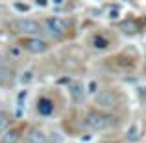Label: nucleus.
<instances>
[{"instance_id": "nucleus-1", "label": "nucleus", "mask_w": 146, "mask_h": 143, "mask_svg": "<svg viewBox=\"0 0 146 143\" xmlns=\"http://www.w3.org/2000/svg\"><path fill=\"white\" fill-rule=\"evenodd\" d=\"M87 126H91L93 130H104V128H109L113 126V117L107 113H102V111H89L85 117Z\"/></svg>"}, {"instance_id": "nucleus-2", "label": "nucleus", "mask_w": 146, "mask_h": 143, "mask_svg": "<svg viewBox=\"0 0 146 143\" xmlns=\"http://www.w3.org/2000/svg\"><path fill=\"white\" fill-rule=\"evenodd\" d=\"M15 30L21 34H30V36H35V34L43 32L41 30V24L37 21H33V19H17V21L13 22Z\"/></svg>"}, {"instance_id": "nucleus-3", "label": "nucleus", "mask_w": 146, "mask_h": 143, "mask_svg": "<svg viewBox=\"0 0 146 143\" xmlns=\"http://www.w3.org/2000/svg\"><path fill=\"white\" fill-rule=\"evenodd\" d=\"M44 28H46V32L50 36L59 37V36H63L65 30H67V22L59 17H50V19H46V22H44Z\"/></svg>"}, {"instance_id": "nucleus-4", "label": "nucleus", "mask_w": 146, "mask_h": 143, "mask_svg": "<svg viewBox=\"0 0 146 143\" xmlns=\"http://www.w3.org/2000/svg\"><path fill=\"white\" fill-rule=\"evenodd\" d=\"M21 45L32 54H43L48 48V43L44 39H41V37H30V39H24Z\"/></svg>"}, {"instance_id": "nucleus-5", "label": "nucleus", "mask_w": 146, "mask_h": 143, "mask_svg": "<svg viewBox=\"0 0 146 143\" xmlns=\"http://www.w3.org/2000/svg\"><path fill=\"white\" fill-rule=\"evenodd\" d=\"M94 102L100 108H113L117 104V97H115V93L111 89H102L100 93L94 95Z\"/></svg>"}, {"instance_id": "nucleus-6", "label": "nucleus", "mask_w": 146, "mask_h": 143, "mask_svg": "<svg viewBox=\"0 0 146 143\" xmlns=\"http://www.w3.org/2000/svg\"><path fill=\"white\" fill-rule=\"evenodd\" d=\"M46 141H48L46 134L39 128H32L26 134V143H46Z\"/></svg>"}, {"instance_id": "nucleus-7", "label": "nucleus", "mask_w": 146, "mask_h": 143, "mask_svg": "<svg viewBox=\"0 0 146 143\" xmlns=\"http://www.w3.org/2000/svg\"><path fill=\"white\" fill-rule=\"evenodd\" d=\"M37 111H39L41 115H50L54 111V104L50 99H41L39 102H37Z\"/></svg>"}, {"instance_id": "nucleus-8", "label": "nucleus", "mask_w": 146, "mask_h": 143, "mask_svg": "<svg viewBox=\"0 0 146 143\" xmlns=\"http://www.w3.org/2000/svg\"><path fill=\"white\" fill-rule=\"evenodd\" d=\"M21 138V132L17 128H9L2 134V143H17Z\"/></svg>"}, {"instance_id": "nucleus-9", "label": "nucleus", "mask_w": 146, "mask_h": 143, "mask_svg": "<svg viewBox=\"0 0 146 143\" xmlns=\"http://www.w3.org/2000/svg\"><path fill=\"white\" fill-rule=\"evenodd\" d=\"M120 30L124 34H128V36H133V34L139 32V24H137L135 21H122L120 22Z\"/></svg>"}, {"instance_id": "nucleus-10", "label": "nucleus", "mask_w": 146, "mask_h": 143, "mask_svg": "<svg viewBox=\"0 0 146 143\" xmlns=\"http://www.w3.org/2000/svg\"><path fill=\"white\" fill-rule=\"evenodd\" d=\"M126 138H128V141H137V140H139V138H141V134H139V125H131V126H129Z\"/></svg>"}, {"instance_id": "nucleus-11", "label": "nucleus", "mask_w": 146, "mask_h": 143, "mask_svg": "<svg viewBox=\"0 0 146 143\" xmlns=\"http://www.w3.org/2000/svg\"><path fill=\"white\" fill-rule=\"evenodd\" d=\"M11 80V69L6 65H0V84H7Z\"/></svg>"}, {"instance_id": "nucleus-12", "label": "nucleus", "mask_w": 146, "mask_h": 143, "mask_svg": "<svg viewBox=\"0 0 146 143\" xmlns=\"http://www.w3.org/2000/svg\"><path fill=\"white\" fill-rule=\"evenodd\" d=\"M70 93H72V97H74L76 100H82V99H83V89H82V86H80V84H76V86H72Z\"/></svg>"}, {"instance_id": "nucleus-13", "label": "nucleus", "mask_w": 146, "mask_h": 143, "mask_svg": "<svg viewBox=\"0 0 146 143\" xmlns=\"http://www.w3.org/2000/svg\"><path fill=\"white\" fill-rule=\"evenodd\" d=\"M19 80H21L22 84H28V82H32V80H33V71H30V69H28V71H24V73H22V76H21Z\"/></svg>"}, {"instance_id": "nucleus-14", "label": "nucleus", "mask_w": 146, "mask_h": 143, "mask_svg": "<svg viewBox=\"0 0 146 143\" xmlns=\"http://www.w3.org/2000/svg\"><path fill=\"white\" fill-rule=\"evenodd\" d=\"M7 125H9V119H7V115L0 111V132L7 128Z\"/></svg>"}, {"instance_id": "nucleus-15", "label": "nucleus", "mask_w": 146, "mask_h": 143, "mask_svg": "<svg viewBox=\"0 0 146 143\" xmlns=\"http://www.w3.org/2000/svg\"><path fill=\"white\" fill-rule=\"evenodd\" d=\"M93 43L96 48H107V39H104V37H94Z\"/></svg>"}, {"instance_id": "nucleus-16", "label": "nucleus", "mask_w": 146, "mask_h": 143, "mask_svg": "<svg viewBox=\"0 0 146 143\" xmlns=\"http://www.w3.org/2000/svg\"><path fill=\"white\" fill-rule=\"evenodd\" d=\"M87 93H96V82H89L87 84Z\"/></svg>"}, {"instance_id": "nucleus-17", "label": "nucleus", "mask_w": 146, "mask_h": 143, "mask_svg": "<svg viewBox=\"0 0 146 143\" xmlns=\"http://www.w3.org/2000/svg\"><path fill=\"white\" fill-rule=\"evenodd\" d=\"M9 52H11V56L19 58V56H21V47H11V48H9Z\"/></svg>"}, {"instance_id": "nucleus-18", "label": "nucleus", "mask_w": 146, "mask_h": 143, "mask_svg": "<svg viewBox=\"0 0 146 143\" xmlns=\"http://www.w3.org/2000/svg\"><path fill=\"white\" fill-rule=\"evenodd\" d=\"M13 7H15V9H19V11H28V9H30L26 4H15Z\"/></svg>"}, {"instance_id": "nucleus-19", "label": "nucleus", "mask_w": 146, "mask_h": 143, "mask_svg": "<svg viewBox=\"0 0 146 143\" xmlns=\"http://www.w3.org/2000/svg\"><path fill=\"white\" fill-rule=\"evenodd\" d=\"M139 97H141V99H146V86L139 87Z\"/></svg>"}, {"instance_id": "nucleus-20", "label": "nucleus", "mask_w": 146, "mask_h": 143, "mask_svg": "<svg viewBox=\"0 0 146 143\" xmlns=\"http://www.w3.org/2000/svg\"><path fill=\"white\" fill-rule=\"evenodd\" d=\"M111 19H117L118 17V7H113V9H111V15H109Z\"/></svg>"}]
</instances>
